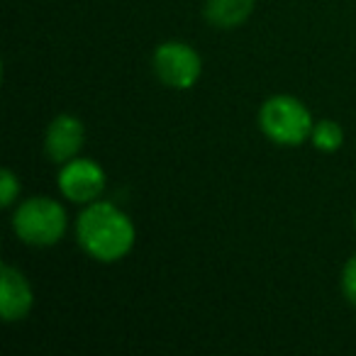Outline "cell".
<instances>
[{
	"mask_svg": "<svg viewBox=\"0 0 356 356\" xmlns=\"http://www.w3.org/2000/svg\"><path fill=\"white\" fill-rule=\"evenodd\" d=\"M76 239L90 259L115 264L134 249L137 227L132 218L115 203L93 200L83 205V213L76 220Z\"/></svg>",
	"mask_w": 356,
	"mask_h": 356,
	"instance_id": "6da1fadb",
	"label": "cell"
},
{
	"mask_svg": "<svg viewBox=\"0 0 356 356\" xmlns=\"http://www.w3.org/2000/svg\"><path fill=\"white\" fill-rule=\"evenodd\" d=\"M13 232L30 247H54L66 234V210L49 195H32L13 210Z\"/></svg>",
	"mask_w": 356,
	"mask_h": 356,
	"instance_id": "7a4b0ae2",
	"label": "cell"
},
{
	"mask_svg": "<svg viewBox=\"0 0 356 356\" xmlns=\"http://www.w3.org/2000/svg\"><path fill=\"white\" fill-rule=\"evenodd\" d=\"M259 127L278 147H300L310 142L315 120L307 105L296 95H271L259 110Z\"/></svg>",
	"mask_w": 356,
	"mask_h": 356,
	"instance_id": "3957f363",
	"label": "cell"
},
{
	"mask_svg": "<svg viewBox=\"0 0 356 356\" xmlns=\"http://www.w3.org/2000/svg\"><path fill=\"white\" fill-rule=\"evenodd\" d=\"M152 66L156 79L173 90L193 88L203 74V59L195 51V47L178 40H168L159 44L152 56Z\"/></svg>",
	"mask_w": 356,
	"mask_h": 356,
	"instance_id": "277c9868",
	"label": "cell"
},
{
	"mask_svg": "<svg viewBox=\"0 0 356 356\" xmlns=\"http://www.w3.org/2000/svg\"><path fill=\"white\" fill-rule=\"evenodd\" d=\"M105 171L98 161L86 156H74L66 163H61L56 186L61 195L76 205H88L93 200H100L105 191Z\"/></svg>",
	"mask_w": 356,
	"mask_h": 356,
	"instance_id": "5b68a950",
	"label": "cell"
},
{
	"mask_svg": "<svg viewBox=\"0 0 356 356\" xmlns=\"http://www.w3.org/2000/svg\"><path fill=\"white\" fill-rule=\"evenodd\" d=\"M32 305H35V293L25 273L10 264H3L0 266V315L3 320L8 325L25 320Z\"/></svg>",
	"mask_w": 356,
	"mask_h": 356,
	"instance_id": "8992f818",
	"label": "cell"
},
{
	"mask_svg": "<svg viewBox=\"0 0 356 356\" xmlns=\"http://www.w3.org/2000/svg\"><path fill=\"white\" fill-rule=\"evenodd\" d=\"M86 142V127L76 115L61 113L49 122L44 134V152L54 163H66L69 159L79 156Z\"/></svg>",
	"mask_w": 356,
	"mask_h": 356,
	"instance_id": "52a82bcc",
	"label": "cell"
},
{
	"mask_svg": "<svg viewBox=\"0 0 356 356\" xmlns=\"http://www.w3.org/2000/svg\"><path fill=\"white\" fill-rule=\"evenodd\" d=\"M254 6H257V0H205L203 17L210 27L234 30L252 17Z\"/></svg>",
	"mask_w": 356,
	"mask_h": 356,
	"instance_id": "ba28073f",
	"label": "cell"
},
{
	"mask_svg": "<svg viewBox=\"0 0 356 356\" xmlns=\"http://www.w3.org/2000/svg\"><path fill=\"white\" fill-rule=\"evenodd\" d=\"M310 142L317 152L334 154V152H339L341 144H344V129H341V124L334 122V120H317L315 127H312Z\"/></svg>",
	"mask_w": 356,
	"mask_h": 356,
	"instance_id": "9c48e42d",
	"label": "cell"
},
{
	"mask_svg": "<svg viewBox=\"0 0 356 356\" xmlns=\"http://www.w3.org/2000/svg\"><path fill=\"white\" fill-rule=\"evenodd\" d=\"M17 195H20V178H17L10 168H6L3 176H0V205H3V208H10L17 200Z\"/></svg>",
	"mask_w": 356,
	"mask_h": 356,
	"instance_id": "30bf717a",
	"label": "cell"
},
{
	"mask_svg": "<svg viewBox=\"0 0 356 356\" xmlns=\"http://www.w3.org/2000/svg\"><path fill=\"white\" fill-rule=\"evenodd\" d=\"M341 293L344 298L356 305V254L344 264V271H341Z\"/></svg>",
	"mask_w": 356,
	"mask_h": 356,
	"instance_id": "8fae6325",
	"label": "cell"
}]
</instances>
